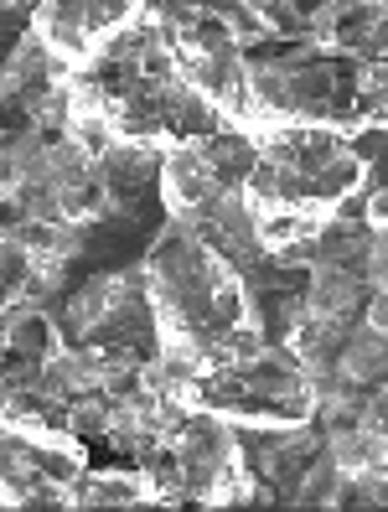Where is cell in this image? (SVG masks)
<instances>
[{"label":"cell","instance_id":"6da1fadb","mask_svg":"<svg viewBox=\"0 0 388 512\" xmlns=\"http://www.w3.org/2000/svg\"><path fill=\"white\" fill-rule=\"evenodd\" d=\"M254 140L259 161L244 182V202L254 218L295 213L311 223H332L337 213H347V202L368 192V161L357 156V145L342 130L285 125Z\"/></svg>","mask_w":388,"mask_h":512},{"label":"cell","instance_id":"277c9868","mask_svg":"<svg viewBox=\"0 0 388 512\" xmlns=\"http://www.w3.org/2000/svg\"><path fill=\"white\" fill-rule=\"evenodd\" d=\"M68 347L73 342H68L63 321H52L32 300H6V352L32 357V363H57Z\"/></svg>","mask_w":388,"mask_h":512},{"label":"cell","instance_id":"3957f363","mask_svg":"<svg viewBox=\"0 0 388 512\" xmlns=\"http://www.w3.org/2000/svg\"><path fill=\"white\" fill-rule=\"evenodd\" d=\"M161 197L171 207V223H192L213 202L238 197V192L218 176L213 156H207V140L197 135V140H182V145L161 150Z\"/></svg>","mask_w":388,"mask_h":512},{"label":"cell","instance_id":"5b68a950","mask_svg":"<svg viewBox=\"0 0 388 512\" xmlns=\"http://www.w3.org/2000/svg\"><path fill=\"white\" fill-rule=\"evenodd\" d=\"M78 507H135L151 502V487H145V471L130 466H83L78 487H73Z\"/></svg>","mask_w":388,"mask_h":512},{"label":"cell","instance_id":"7a4b0ae2","mask_svg":"<svg viewBox=\"0 0 388 512\" xmlns=\"http://www.w3.org/2000/svg\"><path fill=\"white\" fill-rule=\"evenodd\" d=\"M145 16V0H37L32 32L63 68H94V57Z\"/></svg>","mask_w":388,"mask_h":512}]
</instances>
